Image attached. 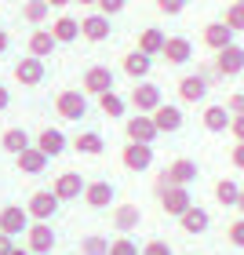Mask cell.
Returning <instances> with one entry per match:
<instances>
[{
    "label": "cell",
    "instance_id": "obj_29",
    "mask_svg": "<svg viewBox=\"0 0 244 255\" xmlns=\"http://www.w3.org/2000/svg\"><path fill=\"white\" fill-rule=\"evenodd\" d=\"M51 37L59 40V44H73V40L80 37V22H77V18H69V15L55 18V22H51Z\"/></svg>",
    "mask_w": 244,
    "mask_h": 255
},
{
    "label": "cell",
    "instance_id": "obj_9",
    "mask_svg": "<svg viewBox=\"0 0 244 255\" xmlns=\"http://www.w3.org/2000/svg\"><path fill=\"white\" fill-rule=\"evenodd\" d=\"M234 37H237V33L230 29L223 18H219V22H208L204 33H201V40H204V48H208V51H223V48H230V44H237Z\"/></svg>",
    "mask_w": 244,
    "mask_h": 255
},
{
    "label": "cell",
    "instance_id": "obj_3",
    "mask_svg": "<svg viewBox=\"0 0 244 255\" xmlns=\"http://www.w3.org/2000/svg\"><path fill=\"white\" fill-rule=\"evenodd\" d=\"M124 135H127V142H146V146H153V138H157L160 131H157V124H153L149 113H135V117H127Z\"/></svg>",
    "mask_w": 244,
    "mask_h": 255
},
{
    "label": "cell",
    "instance_id": "obj_14",
    "mask_svg": "<svg viewBox=\"0 0 244 255\" xmlns=\"http://www.w3.org/2000/svg\"><path fill=\"white\" fill-rule=\"evenodd\" d=\"M84 186H88V182L80 179L77 171H62V175L51 182V190H55L59 201H77V197H84Z\"/></svg>",
    "mask_w": 244,
    "mask_h": 255
},
{
    "label": "cell",
    "instance_id": "obj_18",
    "mask_svg": "<svg viewBox=\"0 0 244 255\" xmlns=\"http://www.w3.org/2000/svg\"><path fill=\"white\" fill-rule=\"evenodd\" d=\"M160 55H164L168 66H186L193 59V44L186 37H168V44H164V51H160Z\"/></svg>",
    "mask_w": 244,
    "mask_h": 255
},
{
    "label": "cell",
    "instance_id": "obj_25",
    "mask_svg": "<svg viewBox=\"0 0 244 255\" xmlns=\"http://www.w3.org/2000/svg\"><path fill=\"white\" fill-rule=\"evenodd\" d=\"M179 226L186 230V234H193V237H197V234H204V230L212 226V215H208L201 204H193L186 215H179Z\"/></svg>",
    "mask_w": 244,
    "mask_h": 255
},
{
    "label": "cell",
    "instance_id": "obj_30",
    "mask_svg": "<svg viewBox=\"0 0 244 255\" xmlns=\"http://www.w3.org/2000/svg\"><path fill=\"white\" fill-rule=\"evenodd\" d=\"M0 146L7 149V153H22V149H29L33 142H29V135H26V128H7L4 131V138H0Z\"/></svg>",
    "mask_w": 244,
    "mask_h": 255
},
{
    "label": "cell",
    "instance_id": "obj_48",
    "mask_svg": "<svg viewBox=\"0 0 244 255\" xmlns=\"http://www.w3.org/2000/svg\"><path fill=\"white\" fill-rule=\"evenodd\" d=\"M11 255H33L29 248H11Z\"/></svg>",
    "mask_w": 244,
    "mask_h": 255
},
{
    "label": "cell",
    "instance_id": "obj_11",
    "mask_svg": "<svg viewBox=\"0 0 244 255\" xmlns=\"http://www.w3.org/2000/svg\"><path fill=\"white\" fill-rule=\"evenodd\" d=\"M121 164H124L127 171H146L149 164H153V146H146V142H127L124 153H121Z\"/></svg>",
    "mask_w": 244,
    "mask_h": 255
},
{
    "label": "cell",
    "instance_id": "obj_22",
    "mask_svg": "<svg viewBox=\"0 0 244 255\" xmlns=\"http://www.w3.org/2000/svg\"><path fill=\"white\" fill-rule=\"evenodd\" d=\"M48 160H51V157H44L37 146H29V149H22V153L15 157V164H18L22 175H40V171L48 168Z\"/></svg>",
    "mask_w": 244,
    "mask_h": 255
},
{
    "label": "cell",
    "instance_id": "obj_21",
    "mask_svg": "<svg viewBox=\"0 0 244 255\" xmlns=\"http://www.w3.org/2000/svg\"><path fill=\"white\" fill-rule=\"evenodd\" d=\"M149 69H153V59H149V55H142L138 48L124 55V73L131 77L135 84H138V80H146V77H149Z\"/></svg>",
    "mask_w": 244,
    "mask_h": 255
},
{
    "label": "cell",
    "instance_id": "obj_23",
    "mask_svg": "<svg viewBox=\"0 0 244 255\" xmlns=\"http://www.w3.org/2000/svg\"><path fill=\"white\" fill-rule=\"evenodd\" d=\"M204 128H208V131H212V135H219V131H230V121H234V113H230L226 110V102H223V106H204Z\"/></svg>",
    "mask_w": 244,
    "mask_h": 255
},
{
    "label": "cell",
    "instance_id": "obj_15",
    "mask_svg": "<svg viewBox=\"0 0 244 255\" xmlns=\"http://www.w3.org/2000/svg\"><path fill=\"white\" fill-rule=\"evenodd\" d=\"M149 117H153V124H157L160 135H175L179 128H182V110H179V106H168V102H160Z\"/></svg>",
    "mask_w": 244,
    "mask_h": 255
},
{
    "label": "cell",
    "instance_id": "obj_2",
    "mask_svg": "<svg viewBox=\"0 0 244 255\" xmlns=\"http://www.w3.org/2000/svg\"><path fill=\"white\" fill-rule=\"evenodd\" d=\"M55 110H59L62 121H80V117H88V95L77 88H66L55 95Z\"/></svg>",
    "mask_w": 244,
    "mask_h": 255
},
{
    "label": "cell",
    "instance_id": "obj_49",
    "mask_svg": "<svg viewBox=\"0 0 244 255\" xmlns=\"http://www.w3.org/2000/svg\"><path fill=\"white\" fill-rule=\"evenodd\" d=\"M73 4H88V7H99V0H73Z\"/></svg>",
    "mask_w": 244,
    "mask_h": 255
},
{
    "label": "cell",
    "instance_id": "obj_51",
    "mask_svg": "<svg viewBox=\"0 0 244 255\" xmlns=\"http://www.w3.org/2000/svg\"><path fill=\"white\" fill-rule=\"evenodd\" d=\"M234 4H244V0H234Z\"/></svg>",
    "mask_w": 244,
    "mask_h": 255
},
{
    "label": "cell",
    "instance_id": "obj_24",
    "mask_svg": "<svg viewBox=\"0 0 244 255\" xmlns=\"http://www.w3.org/2000/svg\"><path fill=\"white\" fill-rule=\"evenodd\" d=\"M164 44H168V37H164V29H157V26H149V29L138 33V51L149 55V59H157V55L164 51Z\"/></svg>",
    "mask_w": 244,
    "mask_h": 255
},
{
    "label": "cell",
    "instance_id": "obj_1",
    "mask_svg": "<svg viewBox=\"0 0 244 255\" xmlns=\"http://www.w3.org/2000/svg\"><path fill=\"white\" fill-rule=\"evenodd\" d=\"M197 175H201V171H197V160L179 157V160H171V164L160 171V179H157V193H164L168 186H190Z\"/></svg>",
    "mask_w": 244,
    "mask_h": 255
},
{
    "label": "cell",
    "instance_id": "obj_28",
    "mask_svg": "<svg viewBox=\"0 0 244 255\" xmlns=\"http://www.w3.org/2000/svg\"><path fill=\"white\" fill-rule=\"evenodd\" d=\"M73 149H77V153H84V157H99L102 149H106V138H102L99 131H80L73 138Z\"/></svg>",
    "mask_w": 244,
    "mask_h": 255
},
{
    "label": "cell",
    "instance_id": "obj_40",
    "mask_svg": "<svg viewBox=\"0 0 244 255\" xmlns=\"http://www.w3.org/2000/svg\"><path fill=\"white\" fill-rule=\"evenodd\" d=\"M142 255H175V252H171L168 241H149V245L142 248Z\"/></svg>",
    "mask_w": 244,
    "mask_h": 255
},
{
    "label": "cell",
    "instance_id": "obj_13",
    "mask_svg": "<svg viewBox=\"0 0 244 255\" xmlns=\"http://www.w3.org/2000/svg\"><path fill=\"white\" fill-rule=\"evenodd\" d=\"M113 197H117V190H113V182H106V179H95V182L84 186V204L95 208V212H99V208H110Z\"/></svg>",
    "mask_w": 244,
    "mask_h": 255
},
{
    "label": "cell",
    "instance_id": "obj_32",
    "mask_svg": "<svg viewBox=\"0 0 244 255\" xmlns=\"http://www.w3.org/2000/svg\"><path fill=\"white\" fill-rule=\"evenodd\" d=\"M99 110L106 113L110 121H117V117H124V110H127V102L117 95V91H106V95H99Z\"/></svg>",
    "mask_w": 244,
    "mask_h": 255
},
{
    "label": "cell",
    "instance_id": "obj_19",
    "mask_svg": "<svg viewBox=\"0 0 244 255\" xmlns=\"http://www.w3.org/2000/svg\"><path fill=\"white\" fill-rule=\"evenodd\" d=\"M15 80L22 88H37L44 80V59H33V55H29V59H22L15 66Z\"/></svg>",
    "mask_w": 244,
    "mask_h": 255
},
{
    "label": "cell",
    "instance_id": "obj_10",
    "mask_svg": "<svg viewBox=\"0 0 244 255\" xmlns=\"http://www.w3.org/2000/svg\"><path fill=\"white\" fill-rule=\"evenodd\" d=\"M26 230H29V212L26 208H18V204L0 208V234L15 237V234H26Z\"/></svg>",
    "mask_w": 244,
    "mask_h": 255
},
{
    "label": "cell",
    "instance_id": "obj_34",
    "mask_svg": "<svg viewBox=\"0 0 244 255\" xmlns=\"http://www.w3.org/2000/svg\"><path fill=\"white\" fill-rule=\"evenodd\" d=\"M48 0H26V7H22V15H26V22H33V26H40L44 18H48Z\"/></svg>",
    "mask_w": 244,
    "mask_h": 255
},
{
    "label": "cell",
    "instance_id": "obj_38",
    "mask_svg": "<svg viewBox=\"0 0 244 255\" xmlns=\"http://www.w3.org/2000/svg\"><path fill=\"white\" fill-rule=\"evenodd\" d=\"M157 11H164V15H182L186 0H157Z\"/></svg>",
    "mask_w": 244,
    "mask_h": 255
},
{
    "label": "cell",
    "instance_id": "obj_41",
    "mask_svg": "<svg viewBox=\"0 0 244 255\" xmlns=\"http://www.w3.org/2000/svg\"><path fill=\"white\" fill-rule=\"evenodd\" d=\"M226 110L234 113V117H241V113H244V91H234V95L226 99Z\"/></svg>",
    "mask_w": 244,
    "mask_h": 255
},
{
    "label": "cell",
    "instance_id": "obj_37",
    "mask_svg": "<svg viewBox=\"0 0 244 255\" xmlns=\"http://www.w3.org/2000/svg\"><path fill=\"white\" fill-rule=\"evenodd\" d=\"M226 241H230L234 248H244V215H241V219H234V223L226 226Z\"/></svg>",
    "mask_w": 244,
    "mask_h": 255
},
{
    "label": "cell",
    "instance_id": "obj_45",
    "mask_svg": "<svg viewBox=\"0 0 244 255\" xmlns=\"http://www.w3.org/2000/svg\"><path fill=\"white\" fill-rule=\"evenodd\" d=\"M7 102H11V95H7V88L0 84V110H7Z\"/></svg>",
    "mask_w": 244,
    "mask_h": 255
},
{
    "label": "cell",
    "instance_id": "obj_43",
    "mask_svg": "<svg viewBox=\"0 0 244 255\" xmlns=\"http://www.w3.org/2000/svg\"><path fill=\"white\" fill-rule=\"evenodd\" d=\"M230 135H234L237 142H244V113H241V117H234V121H230Z\"/></svg>",
    "mask_w": 244,
    "mask_h": 255
},
{
    "label": "cell",
    "instance_id": "obj_33",
    "mask_svg": "<svg viewBox=\"0 0 244 255\" xmlns=\"http://www.w3.org/2000/svg\"><path fill=\"white\" fill-rule=\"evenodd\" d=\"M80 255H110V241L99 234H88L80 241Z\"/></svg>",
    "mask_w": 244,
    "mask_h": 255
},
{
    "label": "cell",
    "instance_id": "obj_6",
    "mask_svg": "<svg viewBox=\"0 0 244 255\" xmlns=\"http://www.w3.org/2000/svg\"><path fill=\"white\" fill-rule=\"evenodd\" d=\"M26 248L33 255H51V248H55V230H51V223H29V230H26Z\"/></svg>",
    "mask_w": 244,
    "mask_h": 255
},
{
    "label": "cell",
    "instance_id": "obj_36",
    "mask_svg": "<svg viewBox=\"0 0 244 255\" xmlns=\"http://www.w3.org/2000/svg\"><path fill=\"white\" fill-rule=\"evenodd\" d=\"M110 255H142V252H138V245H135V241L131 237H117V241H110Z\"/></svg>",
    "mask_w": 244,
    "mask_h": 255
},
{
    "label": "cell",
    "instance_id": "obj_16",
    "mask_svg": "<svg viewBox=\"0 0 244 255\" xmlns=\"http://www.w3.org/2000/svg\"><path fill=\"white\" fill-rule=\"evenodd\" d=\"M80 37L91 40V44H102L110 37V15H102V11H95V15L80 18Z\"/></svg>",
    "mask_w": 244,
    "mask_h": 255
},
{
    "label": "cell",
    "instance_id": "obj_31",
    "mask_svg": "<svg viewBox=\"0 0 244 255\" xmlns=\"http://www.w3.org/2000/svg\"><path fill=\"white\" fill-rule=\"evenodd\" d=\"M215 201L223 204V208H237V201H241V186L234 179H219L215 182Z\"/></svg>",
    "mask_w": 244,
    "mask_h": 255
},
{
    "label": "cell",
    "instance_id": "obj_12",
    "mask_svg": "<svg viewBox=\"0 0 244 255\" xmlns=\"http://www.w3.org/2000/svg\"><path fill=\"white\" fill-rule=\"evenodd\" d=\"M215 69H219V77H237L244 69V48L241 44H230V48L215 51Z\"/></svg>",
    "mask_w": 244,
    "mask_h": 255
},
{
    "label": "cell",
    "instance_id": "obj_7",
    "mask_svg": "<svg viewBox=\"0 0 244 255\" xmlns=\"http://www.w3.org/2000/svg\"><path fill=\"white\" fill-rule=\"evenodd\" d=\"M59 197H55V190H37L29 197V204H26V212H29V219H37V223H48V219L59 212Z\"/></svg>",
    "mask_w": 244,
    "mask_h": 255
},
{
    "label": "cell",
    "instance_id": "obj_5",
    "mask_svg": "<svg viewBox=\"0 0 244 255\" xmlns=\"http://www.w3.org/2000/svg\"><path fill=\"white\" fill-rule=\"evenodd\" d=\"M160 197V208H164V215H186L193 208V197H190V186H168L164 193H157Z\"/></svg>",
    "mask_w": 244,
    "mask_h": 255
},
{
    "label": "cell",
    "instance_id": "obj_27",
    "mask_svg": "<svg viewBox=\"0 0 244 255\" xmlns=\"http://www.w3.org/2000/svg\"><path fill=\"white\" fill-rule=\"evenodd\" d=\"M55 48H59V40L51 37V29H33L29 33V55L33 59H48Z\"/></svg>",
    "mask_w": 244,
    "mask_h": 255
},
{
    "label": "cell",
    "instance_id": "obj_20",
    "mask_svg": "<svg viewBox=\"0 0 244 255\" xmlns=\"http://www.w3.org/2000/svg\"><path fill=\"white\" fill-rule=\"evenodd\" d=\"M142 223V212H138V204H117L113 208V226H117V234H131V230Z\"/></svg>",
    "mask_w": 244,
    "mask_h": 255
},
{
    "label": "cell",
    "instance_id": "obj_46",
    "mask_svg": "<svg viewBox=\"0 0 244 255\" xmlns=\"http://www.w3.org/2000/svg\"><path fill=\"white\" fill-rule=\"evenodd\" d=\"M4 51H7V33L0 29V55H4Z\"/></svg>",
    "mask_w": 244,
    "mask_h": 255
},
{
    "label": "cell",
    "instance_id": "obj_39",
    "mask_svg": "<svg viewBox=\"0 0 244 255\" xmlns=\"http://www.w3.org/2000/svg\"><path fill=\"white\" fill-rule=\"evenodd\" d=\"M124 4H127V0H99V11H102V15H121V11H124Z\"/></svg>",
    "mask_w": 244,
    "mask_h": 255
},
{
    "label": "cell",
    "instance_id": "obj_42",
    "mask_svg": "<svg viewBox=\"0 0 244 255\" xmlns=\"http://www.w3.org/2000/svg\"><path fill=\"white\" fill-rule=\"evenodd\" d=\"M230 164H234L237 171H244V142H237L234 149H230Z\"/></svg>",
    "mask_w": 244,
    "mask_h": 255
},
{
    "label": "cell",
    "instance_id": "obj_50",
    "mask_svg": "<svg viewBox=\"0 0 244 255\" xmlns=\"http://www.w3.org/2000/svg\"><path fill=\"white\" fill-rule=\"evenodd\" d=\"M237 212L244 215V190H241V201H237Z\"/></svg>",
    "mask_w": 244,
    "mask_h": 255
},
{
    "label": "cell",
    "instance_id": "obj_47",
    "mask_svg": "<svg viewBox=\"0 0 244 255\" xmlns=\"http://www.w3.org/2000/svg\"><path fill=\"white\" fill-rule=\"evenodd\" d=\"M66 4H73V0H48V7H66Z\"/></svg>",
    "mask_w": 244,
    "mask_h": 255
},
{
    "label": "cell",
    "instance_id": "obj_35",
    "mask_svg": "<svg viewBox=\"0 0 244 255\" xmlns=\"http://www.w3.org/2000/svg\"><path fill=\"white\" fill-rule=\"evenodd\" d=\"M223 22H226V26L234 29V33H244V4H234V0H230Z\"/></svg>",
    "mask_w": 244,
    "mask_h": 255
},
{
    "label": "cell",
    "instance_id": "obj_8",
    "mask_svg": "<svg viewBox=\"0 0 244 255\" xmlns=\"http://www.w3.org/2000/svg\"><path fill=\"white\" fill-rule=\"evenodd\" d=\"M160 102H164V99H160V88L153 84V80H138V84L131 88V106L138 113H153Z\"/></svg>",
    "mask_w": 244,
    "mask_h": 255
},
{
    "label": "cell",
    "instance_id": "obj_4",
    "mask_svg": "<svg viewBox=\"0 0 244 255\" xmlns=\"http://www.w3.org/2000/svg\"><path fill=\"white\" fill-rule=\"evenodd\" d=\"M80 91L84 95H106V91H113V69L110 66H88L84 80H80Z\"/></svg>",
    "mask_w": 244,
    "mask_h": 255
},
{
    "label": "cell",
    "instance_id": "obj_26",
    "mask_svg": "<svg viewBox=\"0 0 244 255\" xmlns=\"http://www.w3.org/2000/svg\"><path fill=\"white\" fill-rule=\"evenodd\" d=\"M37 149L44 157H59L62 149H66V135L59 131V128H44V131L37 135Z\"/></svg>",
    "mask_w": 244,
    "mask_h": 255
},
{
    "label": "cell",
    "instance_id": "obj_17",
    "mask_svg": "<svg viewBox=\"0 0 244 255\" xmlns=\"http://www.w3.org/2000/svg\"><path fill=\"white\" fill-rule=\"evenodd\" d=\"M179 99H182V102H204V99H208V77L186 73V77L179 80Z\"/></svg>",
    "mask_w": 244,
    "mask_h": 255
},
{
    "label": "cell",
    "instance_id": "obj_44",
    "mask_svg": "<svg viewBox=\"0 0 244 255\" xmlns=\"http://www.w3.org/2000/svg\"><path fill=\"white\" fill-rule=\"evenodd\" d=\"M11 248H15V245H11V237L0 234V255H11Z\"/></svg>",
    "mask_w": 244,
    "mask_h": 255
}]
</instances>
